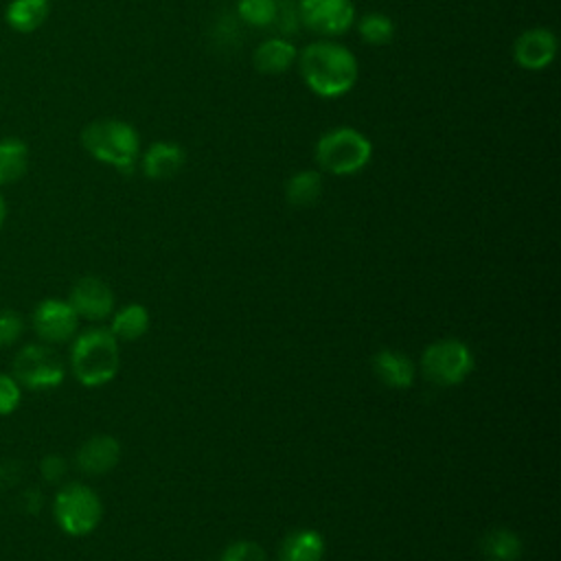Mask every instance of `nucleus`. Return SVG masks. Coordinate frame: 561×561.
<instances>
[{
  "instance_id": "obj_22",
  "label": "nucleus",
  "mask_w": 561,
  "mask_h": 561,
  "mask_svg": "<svg viewBox=\"0 0 561 561\" xmlns=\"http://www.w3.org/2000/svg\"><path fill=\"white\" fill-rule=\"evenodd\" d=\"M353 26L357 28L359 39L370 46H386L394 37V22L390 20V15H386L381 11L364 13L362 18L355 20Z\"/></svg>"
},
{
  "instance_id": "obj_16",
  "label": "nucleus",
  "mask_w": 561,
  "mask_h": 561,
  "mask_svg": "<svg viewBox=\"0 0 561 561\" xmlns=\"http://www.w3.org/2000/svg\"><path fill=\"white\" fill-rule=\"evenodd\" d=\"M50 15V0H9L4 7V22L20 35L35 33Z\"/></svg>"
},
{
  "instance_id": "obj_19",
  "label": "nucleus",
  "mask_w": 561,
  "mask_h": 561,
  "mask_svg": "<svg viewBox=\"0 0 561 561\" xmlns=\"http://www.w3.org/2000/svg\"><path fill=\"white\" fill-rule=\"evenodd\" d=\"M322 188V173L316 169H302L291 173L285 182V199L296 208H307L320 199Z\"/></svg>"
},
{
  "instance_id": "obj_15",
  "label": "nucleus",
  "mask_w": 561,
  "mask_h": 561,
  "mask_svg": "<svg viewBox=\"0 0 561 561\" xmlns=\"http://www.w3.org/2000/svg\"><path fill=\"white\" fill-rule=\"evenodd\" d=\"M373 370L377 375V379L394 390H403L410 388L414 383L416 377V366L414 362L394 348H383L373 357Z\"/></svg>"
},
{
  "instance_id": "obj_8",
  "label": "nucleus",
  "mask_w": 561,
  "mask_h": 561,
  "mask_svg": "<svg viewBox=\"0 0 561 561\" xmlns=\"http://www.w3.org/2000/svg\"><path fill=\"white\" fill-rule=\"evenodd\" d=\"M300 26L318 37H342L357 20L355 4L351 0H296Z\"/></svg>"
},
{
  "instance_id": "obj_5",
  "label": "nucleus",
  "mask_w": 561,
  "mask_h": 561,
  "mask_svg": "<svg viewBox=\"0 0 561 561\" xmlns=\"http://www.w3.org/2000/svg\"><path fill=\"white\" fill-rule=\"evenodd\" d=\"M53 517L61 533L70 537H85L101 524L103 502L92 486L83 482H68L55 493Z\"/></svg>"
},
{
  "instance_id": "obj_17",
  "label": "nucleus",
  "mask_w": 561,
  "mask_h": 561,
  "mask_svg": "<svg viewBox=\"0 0 561 561\" xmlns=\"http://www.w3.org/2000/svg\"><path fill=\"white\" fill-rule=\"evenodd\" d=\"M31 162L28 145L18 136H2L0 138V188L18 184Z\"/></svg>"
},
{
  "instance_id": "obj_14",
  "label": "nucleus",
  "mask_w": 561,
  "mask_h": 561,
  "mask_svg": "<svg viewBox=\"0 0 561 561\" xmlns=\"http://www.w3.org/2000/svg\"><path fill=\"white\" fill-rule=\"evenodd\" d=\"M298 46L285 35H270L261 39L252 53V64L261 75H285L296 66Z\"/></svg>"
},
{
  "instance_id": "obj_9",
  "label": "nucleus",
  "mask_w": 561,
  "mask_h": 561,
  "mask_svg": "<svg viewBox=\"0 0 561 561\" xmlns=\"http://www.w3.org/2000/svg\"><path fill=\"white\" fill-rule=\"evenodd\" d=\"M31 327L44 344H66L79 331V316L64 298H44L31 313Z\"/></svg>"
},
{
  "instance_id": "obj_12",
  "label": "nucleus",
  "mask_w": 561,
  "mask_h": 561,
  "mask_svg": "<svg viewBox=\"0 0 561 561\" xmlns=\"http://www.w3.org/2000/svg\"><path fill=\"white\" fill-rule=\"evenodd\" d=\"M186 162V153L178 142L156 140L145 151H140L138 164L145 178L162 182L175 178Z\"/></svg>"
},
{
  "instance_id": "obj_23",
  "label": "nucleus",
  "mask_w": 561,
  "mask_h": 561,
  "mask_svg": "<svg viewBox=\"0 0 561 561\" xmlns=\"http://www.w3.org/2000/svg\"><path fill=\"white\" fill-rule=\"evenodd\" d=\"M280 0H237V15L252 28H272Z\"/></svg>"
},
{
  "instance_id": "obj_4",
  "label": "nucleus",
  "mask_w": 561,
  "mask_h": 561,
  "mask_svg": "<svg viewBox=\"0 0 561 561\" xmlns=\"http://www.w3.org/2000/svg\"><path fill=\"white\" fill-rule=\"evenodd\" d=\"M313 158L324 173L337 178L355 175L373 160V142L364 131L351 125H337L320 134L313 147Z\"/></svg>"
},
{
  "instance_id": "obj_21",
  "label": "nucleus",
  "mask_w": 561,
  "mask_h": 561,
  "mask_svg": "<svg viewBox=\"0 0 561 561\" xmlns=\"http://www.w3.org/2000/svg\"><path fill=\"white\" fill-rule=\"evenodd\" d=\"M480 552L489 561H517L522 557V539L508 528H493L482 535Z\"/></svg>"
},
{
  "instance_id": "obj_2",
  "label": "nucleus",
  "mask_w": 561,
  "mask_h": 561,
  "mask_svg": "<svg viewBox=\"0 0 561 561\" xmlns=\"http://www.w3.org/2000/svg\"><path fill=\"white\" fill-rule=\"evenodd\" d=\"M79 140L85 153L105 167L121 173H131L138 167L140 134L129 121L114 116L94 118L81 129Z\"/></svg>"
},
{
  "instance_id": "obj_25",
  "label": "nucleus",
  "mask_w": 561,
  "mask_h": 561,
  "mask_svg": "<svg viewBox=\"0 0 561 561\" xmlns=\"http://www.w3.org/2000/svg\"><path fill=\"white\" fill-rule=\"evenodd\" d=\"M24 335V318L13 309H0V348H9Z\"/></svg>"
},
{
  "instance_id": "obj_27",
  "label": "nucleus",
  "mask_w": 561,
  "mask_h": 561,
  "mask_svg": "<svg viewBox=\"0 0 561 561\" xmlns=\"http://www.w3.org/2000/svg\"><path fill=\"white\" fill-rule=\"evenodd\" d=\"M66 471H68V462H66V458H61V456H57V454H48V456H44V458L39 460V473H42V478H44L46 482H50V484L61 482V478L66 476Z\"/></svg>"
},
{
  "instance_id": "obj_13",
  "label": "nucleus",
  "mask_w": 561,
  "mask_h": 561,
  "mask_svg": "<svg viewBox=\"0 0 561 561\" xmlns=\"http://www.w3.org/2000/svg\"><path fill=\"white\" fill-rule=\"evenodd\" d=\"M121 460V443L110 434H94L85 438L75 456L79 471L88 476H103Z\"/></svg>"
},
{
  "instance_id": "obj_1",
  "label": "nucleus",
  "mask_w": 561,
  "mask_h": 561,
  "mask_svg": "<svg viewBox=\"0 0 561 561\" xmlns=\"http://www.w3.org/2000/svg\"><path fill=\"white\" fill-rule=\"evenodd\" d=\"M296 66L302 83L320 99L348 94L359 77V64L351 48L329 37H318L300 48Z\"/></svg>"
},
{
  "instance_id": "obj_7",
  "label": "nucleus",
  "mask_w": 561,
  "mask_h": 561,
  "mask_svg": "<svg viewBox=\"0 0 561 561\" xmlns=\"http://www.w3.org/2000/svg\"><path fill=\"white\" fill-rule=\"evenodd\" d=\"M471 348L456 337H445L432 342L421 357L423 375L436 386H458L473 370Z\"/></svg>"
},
{
  "instance_id": "obj_26",
  "label": "nucleus",
  "mask_w": 561,
  "mask_h": 561,
  "mask_svg": "<svg viewBox=\"0 0 561 561\" xmlns=\"http://www.w3.org/2000/svg\"><path fill=\"white\" fill-rule=\"evenodd\" d=\"M219 561H267L265 550L256 541H234L230 543Z\"/></svg>"
},
{
  "instance_id": "obj_28",
  "label": "nucleus",
  "mask_w": 561,
  "mask_h": 561,
  "mask_svg": "<svg viewBox=\"0 0 561 561\" xmlns=\"http://www.w3.org/2000/svg\"><path fill=\"white\" fill-rule=\"evenodd\" d=\"M7 215H9V206H7V199H4V195H2V191H0V230H2L4 224H7Z\"/></svg>"
},
{
  "instance_id": "obj_6",
  "label": "nucleus",
  "mask_w": 561,
  "mask_h": 561,
  "mask_svg": "<svg viewBox=\"0 0 561 561\" xmlns=\"http://www.w3.org/2000/svg\"><path fill=\"white\" fill-rule=\"evenodd\" d=\"M11 375L26 390H50L64 381L66 366L50 344L31 342L15 353Z\"/></svg>"
},
{
  "instance_id": "obj_10",
  "label": "nucleus",
  "mask_w": 561,
  "mask_h": 561,
  "mask_svg": "<svg viewBox=\"0 0 561 561\" xmlns=\"http://www.w3.org/2000/svg\"><path fill=\"white\" fill-rule=\"evenodd\" d=\"M559 50V39L548 26H530L513 42V59L522 70H546Z\"/></svg>"
},
{
  "instance_id": "obj_20",
  "label": "nucleus",
  "mask_w": 561,
  "mask_h": 561,
  "mask_svg": "<svg viewBox=\"0 0 561 561\" xmlns=\"http://www.w3.org/2000/svg\"><path fill=\"white\" fill-rule=\"evenodd\" d=\"M110 331L118 342H134L149 329V311L140 302H129L118 311H112Z\"/></svg>"
},
{
  "instance_id": "obj_24",
  "label": "nucleus",
  "mask_w": 561,
  "mask_h": 561,
  "mask_svg": "<svg viewBox=\"0 0 561 561\" xmlns=\"http://www.w3.org/2000/svg\"><path fill=\"white\" fill-rule=\"evenodd\" d=\"M24 388L11 373H0V416L13 414L22 405Z\"/></svg>"
},
{
  "instance_id": "obj_11",
  "label": "nucleus",
  "mask_w": 561,
  "mask_h": 561,
  "mask_svg": "<svg viewBox=\"0 0 561 561\" xmlns=\"http://www.w3.org/2000/svg\"><path fill=\"white\" fill-rule=\"evenodd\" d=\"M79 320L101 322L112 316L114 311V291L112 287L99 276H81L66 298Z\"/></svg>"
},
{
  "instance_id": "obj_3",
  "label": "nucleus",
  "mask_w": 561,
  "mask_h": 561,
  "mask_svg": "<svg viewBox=\"0 0 561 561\" xmlns=\"http://www.w3.org/2000/svg\"><path fill=\"white\" fill-rule=\"evenodd\" d=\"M70 373L85 388L110 383L121 368L118 340L105 327H90L70 340Z\"/></svg>"
},
{
  "instance_id": "obj_18",
  "label": "nucleus",
  "mask_w": 561,
  "mask_h": 561,
  "mask_svg": "<svg viewBox=\"0 0 561 561\" xmlns=\"http://www.w3.org/2000/svg\"><path fill=\"white\" fill-rule=\"evenodd\" d=\"M322 557L324 539L311 528L291 530L278 548V561H322Z\"/></svg>"
}]
</instances>
